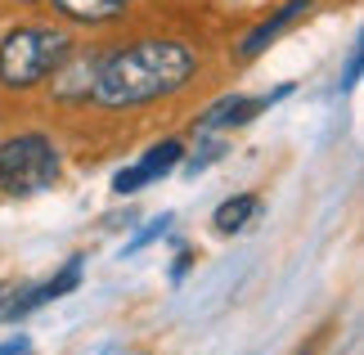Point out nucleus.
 <instances>
[{
	"label": "nucleus",
	"mask_w": 364,
	"mask_h": 355,
	"mask_svg": "<svg viewBox=\"0 0 364 355\" xmlns=\"http://www.w3.org/2000/svg\"><path fill=\"white\" fill-rule=\"evenodd\" d=\"M193 73H198V54L185 41H135V46L117 50L113 59L100 63L95 73V104L100 108H139L153 99H166L176 90H185Z\"/></svg>",
	"instance_id": "obj_1"
},
{
	"label": "nucleus",
	"mask_w": 364,
	"mask_h": 355,
	"mask_svg": "<svg viewBox=\"0 0 364 355\" xmlns=\"http://www.w3.org/2000/svg\"><path fill=\"white\" fill-rule=\"evenodd\" d=\"M73 59V36L54 27H14L0 41V86L32 90Z\"/></svg>",
	"instance_id": "obj_2"
},
{
	"label": "nucleus",
	"mask_w": 364,
	"mask_h": 355,
	"mask_svg": "<svg viewBox=\"0 0 364 355\" xmlns=\"http://www.w3.org/2000/svg\"><path fill=\"white\" fill-rule=\"evenodd\" d=\"M59 176H63V158L50 135L27 131L0 144V189L9 198L46 194L50 184H59Z\"/></svg>",
	"instance_id": "obj_3"
},
{
	"label": "nucleus",
	"mask_w": 364,
	"mask_h": 355,
	"mask_svg": "<svg viewBox=\"0 0 364 355\" xmlns=\"http://www.w3.org/2000/svg\"><path fill=\"white\" fill-rule=\"evenodd\" d=\"M180 158H185V144H180V139H162V144H153L135 166H122L113 176V194H139L144 184L162 180L166 171H176Z\"/></svg>",
	"instance_id": "obj_4"
},
{
	"label": "nucleus",
	"mask_w": 364,
	"mask_h": 355,
	"mask_svg": "<svg viewBox=\"0 0 364 355\" xmlns=\"http://www.w3.org/2000/svg\"><path fill=\"white\" fill-rule=\"evenodd\" d=\"M288 95V86H279L274 95H265V99H247V95H230V99H220V104H212L198 117V126L193 131H225V126H243V122H252L261 108H270L274 99H284Z\"/></svg>",
	"instance_id": "obj_5"
},
{
	"label": "nucleus",
	"mask_w": 364,
	"mask_h": 355,
	"mask_svg": "<svg viewBox=\"0 0 364 355\" xmlns=\"http://www.w3.org/2000/svg\"><path fill=\"white\" fill-rule=\"evenodd\" d=\"M311 5H315V0H288V5H279V9L270 14V18L257 23V27H252V32L243 36L239 59H257V54H261L265 46H270V41H274L279 32H284V27H292V23L301 18V14H311Z\"/></svg>",
	"instance_id": "obj_6"
},
{
	"label": "nucleus",
	"mask_w": 364,
	"mask_h": 355,
	"mask_svg": "<svg viewBox=\"0 0 364 355\" xmlns=\"http://www.w3.org/2000/svg\"><path fill=\"white\" fill-rule=\"evenodd\" d=\"M54 9L73 23H108L131 9V0H54Z\"/></svg>",
	"instance_id": "obj_7"
},
{
	"label": "nucleus",
	"mask_w": 364,
	"mask_h": 355,
	"mask_svg": "<svg viewBox=\"0 0 364 355\" xmlns=\"http://www.w3.org/2000/svg\"><path fill=\"white\" fill-rule=\"evenodd\" d=\"M257 194H234V198H225V203L216 207V216H212V225H216V234H239V230H247V221L257 216Z\"/></svg>",
	"instance_id": "obj_8"
},
{
	"label": "nucleus",
	"mask_w": 364,
	"mask_h": 355,
	"mask_svg": "<svg viewBox=\"0 0 364 355\" xmlns=\"http://www.w3.org/2000/svg\"><path fill=\"white\" fill-rule=\"evenodd\" d=\"M95 73H100V63L95 59H86L81 63V73H73V68H59L54 73V90H59V99H90V90H95Z\"/></svg>",
	"instance_id": "obj_9"
},
{
	"label": "nucleus",
	"mask_w": 364,
	"mask_h": 355,
	"mask_svg": "<svg viewBox=\"0 0 364 355\" xmlns=\"http://www.w3.org/2000/svg\"><path fill=\"white\" fill-rule=\"evenodd\" d=\"M171 221H176V216H171V211H166V216H158V221L149 225V230H139V234L131 238V243H126V257H131V252H139V248H149L153 238H162L166 230H171Z\"/></svg>",
	"instance_id": "obj_10"
},
{
	"label": "nucleus",
	"mask_w": 364,
	"mask_h": 355,
	"mask_svg": "<svg viewBox=\"0 0 364 355\" xmlns=\"http://www.w3.org/2000/svg\"><path fill=\"white\" fill-rule=\"evenodd\" d=\"M203 149H207V153H193V158H189V176H198L203 166H212L220 153H225V144H220V139H216V144H203Z\"/></svg>",
	"instance_id": "obj_11"
},
{
	"label": "nucleus",
	"mask_w": 364,
	"mask_h": 355,
	"mask_svg": "<svg viewBox=\"0 0 364 355\" xmlns=\"http://www.w3.org/2000/svg\"><path fill=\"white\" fill-rule=\"evenodd\" d=\"M0 355H36V346H32V337H9V342H0Z\"/></svg>",
	"instance_id": "obj_12"
},
{
	"label": "nucleus",
	"mask_w": 364,
	"mask_h": 355,
	"mask_svg": "<svg viewBox=\"0 0 364 355\" xmlns=\"http://www.w3.org/2000/svg\"><path fill=\"white\" fill-rule=\"evenodd\" d=\"M355 77H360V46L351 50V63H346V77H342V90H346V86H355Z\"/></svg>",
	"instance_id": "obj_13"
},
{
	"label": "nucleus",
	"mask_w": 364,
	"mask_h": 355,
	"mask_svg": "<svg viewBox=\"0 0 364 355\" xmlns=\"http://www.w3.org/2000/svg\"><path fill=\"white\" fill-rule=\"evenodd\" d=\"M189 270V252H180V261H176V270H171V279H180Z\"/></svg>",
	"instance_id": "obj_14"
}]
</instances>
